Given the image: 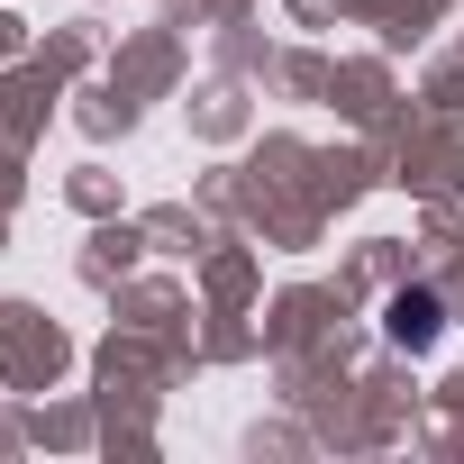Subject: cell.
Segmentation results:
<instances>
[{
	"label": "cell",
	"mask_w": 464,
	"mask_h": 464,
	"mask_svg": "<svg viewBox=\"0 0 464 464\" xmlns=\"http://www.w3.org/2000/svg\"><path fill=\"white\" fill-rule=\"evenodd\" d=\"M382 328H392V346H428L437 337V292H401Z\"/></svg>",
	"instance_id": "cell-1"
}]
</instances>
